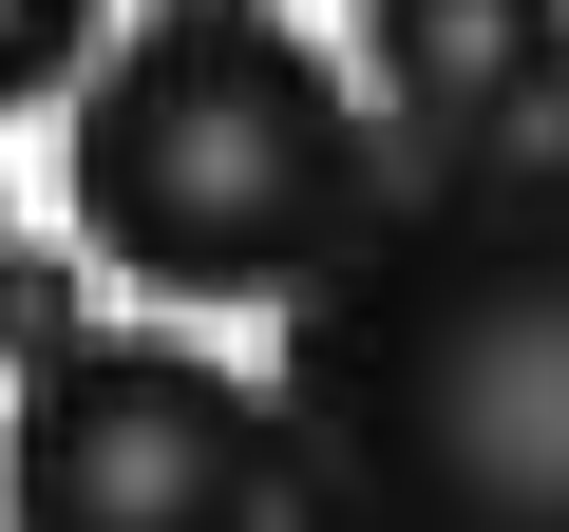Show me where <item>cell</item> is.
I'll return each instance as SVG.
<instances>
[{"label": "cell", "mask_w": 569, "mask_h": 532, "mask_svg": "<svg viewBox=\"0 0 569 532\" xmlns=\"http://www.w3.org/2000/svg\"><path fill=\"white\" fill-rule=\"evenodd\" d=\"M493 152H531V171H569V77H550V115H531V134H493Z\"/></svg>", "instance_id": "obj_7"}, {"label": "cell", "mask_w": 569, "mask_h": 532, "mask_svg": "<svg viewBox=\"0 0 569 532\" xmlns=\"http://www.w3.org/2000/svg\"><path fill=\"white\" fill-rule=\"evenodd\" d=\"M284 305V532H569V171L456 152Z\"/></svg>", "instance_id": "obj_1"}, {"label": "cell", "mask_w": 569, "mask_h": 532, "mask_svg": "<svg viewBox=\"0 0 569 532\" xmlns=\"http://www.w3.org/2000/svg\"><path fill=\"white\" fill-rule=\"evenodd\" d=\"M58 343H96V305H77V266H39V247H0V362H58Z\"/></svg>", "instance_id": "obj_6"}, {"label": "cell", "mask_w": 569, "mask_h": 532, "mask_svg": "<svg viewBox=\"0 0 569 532\" xmlns=\"http://www.w3.org/2000/svg\"><path fill=\"white\" fill-rule=\"evenodd\" d=\"M361 228V96L266 0H152L77 77V247L152 305H284Z\"/></svg>", "instance_id": "obj_2"}, {"label": "cell", "mask_w": 569, "mask_h": 532, "mask_svg": "<svg viewBox=\"0 0 569 532\" xmlns=\"http://www.w3.org/2000/svg\"><path fill=\"white\" fill-rule=\"evenodd\" d=\"M361 58H380V96L437 152H493L569 77V0H361Z\"/></svg>", "instance_id": "obj_4"}, {"label": "cell", "mask_w": 569, "mask_h": 532, "mask_svg": "<svg viewBox=\"0 0 569 532\" xmlns=\"http://www.w3.org/2000/svg\"><path fill=\"white\" fill-rule=\"evenodd\" d=\"M0 532H284V437L190 343H58L0 418Z\"/></svg>", "instance_id": "obj_3"}, {"label": "cell", "mask_w": 569, "mask_h": 532, "mask_svg": "<svg viewBox=\"0 0 569 532\" xmlns=\"http://www.w3.org/2000/svg\"><path fill=\"white\" fill-rule=\"evenodd\" d=\"M96 20H114V0H0V115H20V96H77L96 77Z\"/></svg>", "instance_id": "obj_5"}]
</instances>
